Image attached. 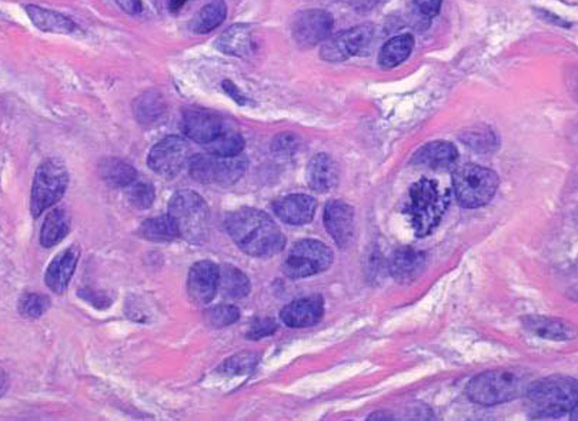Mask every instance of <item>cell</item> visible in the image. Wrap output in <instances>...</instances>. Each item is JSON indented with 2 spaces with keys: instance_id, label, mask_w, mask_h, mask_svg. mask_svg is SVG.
Instances as JSON below:
<instances>
[{
  "instance_id": "34",
  "label": "cell",
  "mask_w": 578,
  "mask_h": 421,
  "mask_svg": "<svg viewBox=\"0 0 578 421\" xmlns=\"http://www.w3.org/2000/svg\"><path fill=\"white\" fill-rule=\"evenodd\" d=\"M240 312L236 306L220 305L206 312V320L213 327H226L239 320Z\"/></svg>"
},
{
  "instance_id": "24",
  "label": "cell",
  "mask_w": 578,
  "mask_h": 421,
  "mask_svg": "<svg viewBox=\"0 0 578 421\" xmlns=\"http://www.w3.org/2000/svg\"><path fill=\"white\" fill-rule=\"evenodd\" d=\"M27 16L34 22L37 29L44 30L47 34L70 35L76 30V24L70 17L55 12V10L45 9L36 5H26Z\"/></svg>"
},
{
  "instance_id": "39",
  "label": "cell",
  "mask_w": 578,
  "mask_h": 421,
  "mask_svg": "<svg viewBox=\"0 0 578 421\" xmlns=\"http://www.w3.org/2000/svg\"><path fill=\"white\" fill-rule=\"evenodd\" d=\"M277 330V323L273 318H257L250 326L247 337L250 340H259V338L266 337L273 335Z\"/></svg>"
},
{
  "instance_id": "26",
  "label": "cell",
  "mask_w": 578,
  "mask_h": 421,
  "mask_svg": "<svg viewBox=\"0 0 578 421\" xmlns=\"http://www.w3.org/2000/svg\"><path fill=\"white\" fill-rule=\"evenodd\" d=\"M414 47V37L410 34L399 35L385 42L379 54V65L383 69H393L409 59Z\"/></svg>"
},
{
  "instance_id": "17",
  "label": "cell",
  "mask_w": 578,
  "mask_h": 421,
  "mask_svg": "<svg viewBox=\"0 0 578 421\" xmlns=\"http://www.w3.org/2000/svg\"><path fill=\"white\" fill-rule=\"evenodd\" d=\"M273 209L282 222L303 226L312 222L316 215L317 202L309 195H289L274 202Z\"/></svg>"
},
{
  "instance_id": "13",
  "label": "cell",
  "mask_w": 578,
  "mask_h": 421,
  "mask_svg": "<svg viewBox=\"0 0 578 421\" xmlns=\"http://www.w3.org/2000/svg\"><path fill=\"white\" fill-rule=\"evenodd\" d=\"M182 127L189 139L206 146L224 132L226 123L220 115L212 110L192 107L184 113Z\"/></svg>"
},
{
  "instance_id": "29",
  "label": "cell",
  "mask_w": 578,
  "mask_h": 421,
  "mask_svg": "<svg viewBox=\"0 0 578 421\" xmlns=\"http://www.w3.org/2000/svg\"><path fill=\"white\" fill-rule=\"evenodd\" d=\"M220 293L229 299H243L250 292V282L247 276L232 265H223L219 269Z\"/></svg>"
},
{
  "instance_id": "20",
  "label": "cell",
  "mask_w": 578,
  "mask_h": 421,
  "mask_svg": "<svg viewBox=\"0 0 578 421\" xmlns=\"http://www.w3.org/2000/svg\"><path fill=\"white\" fill-rule=\"evenodd\" d=\"M307 182L314 192L326 193L339 183V166L326 153L313 157L307 166Z\"/></svg>"
},
{
  "instance_id": "11",
  "label": "cell",
  "mask_w": 578,
  "mask_h": 421,
  "mask_svg": "<svg viewBox=\"0 0 578 421\" xmlns=\"http://www.w3.org/2000/svg\"><path fill=\"white\" fill-rule=\"evenodd\" d=\"M189 143L184 137L167 136L150 150L147 165L159 176L172 179L184 169L189 160Z\"/></svg>"
},
{
  "instance_id": "7",
  "label": "cell",
  "mask_w": 578,
  "mask_h": 421,
  "mask_svg": "<svg viewBox=\"0 0 578 421\" xmlns=\"http://www.w3.org/2000/svg\"><path fill=\"white\" fill-rule=\"evenodd\" d=\"M69 185V173L64 162L49 159L40 165L35 175L30 209L35 217L62 199Z\"/></svg>"
},
{
  "instance_id": "43",
  "label": "cell",
  "mask_w": 578,
  "mask_h": 421,
  "mask_svg": "<svg viewBox=\"0 0 578 421\" xmlns=\"http://www.w3.org/2000/svg\"><path fill=\"white\" fill-rule=\"evenodd\" d=\"M187 2H190V0H170V4H169L170 12H172V14L176 15L177 12H180V10H182V7H184V5L187 4Z\"/></svg>"
},
{
  "instance_id": "3",
  "label": "cell",
  "mask_w": 578,
  "mask_h": 421,
  "mask_svg": "<svg viewBox=\"0 0 578 421\" xmlns=\"http://www.w3.org/2000/svg\"><path fill=\"white\" fill-rule=\"evenodd\" d=\"M524 396L534 418H557L577 410V382L572 377L554 376L532 382Z\"/></svg>"
},
{
  "instance_id": "40",
  "label": "cell",
  "mask_w": 578,
  "mask_h": 421,
  "mask_svg": "<svg viewBox=\"0 0 578 421\" xmlns=\"http://www.w3.org/2000/svg\"><path fill=\"white\" fill-rule=\"evenodd\" d=\"M417 14L425 20L430 22L433 17L437 16L442 9L443 0H413Z\"/></svg>"
},
{
  "instance_id": "14",
  "label": "cell",
  "mask_w": 578,
  "mask_h": 421,
  "mask_svg": "<svg viewBox=\"0 0 578 421\" xmlns=\"http://www.w3.org/2000/svg\"><path fill=\"white\" fill-rule=\"evenodd\" d=\"M219 287V267L210 260L194 263L187 277V293L193 302L207 305L214 299Z\"/></svg>"
},
{
  "instance_id": "16",
  "label": "cell",
  "mask_w": 578,
  "mask_h": 421,
  "mask_svg": "<svg viewBox=\"0 0 578 421\" xmlns=\"http://www.w3.org/2000/svg\"><path fill=\"white\" fill-rule=\"evenodd\" d=\"M324 315V302L320 296L303 297L284 306L280 318L292 328L310 327L317 325Z\"/></svg>"
},
{
  "instance_id": "27",
  "label": "cell",
  "mask_w": 578,
  "mask_h": 421,
  "mask_svg": "<svg viewBox=\"0 0 578 421\" xmlns=\"http://www.w3.org/2000/svg\"><path fill=\"white\" fill-rule=\"evenodd\" d=\"M523 325L532 332L533 335L540 337L552 338V340H567L574 336L573 328L563 320L555 318L542 317V316H527L523 318Z\"/></svg>"
},
{
  "instance_id": "5",
  "label": "cell",
  "mask_w": 578,
  "mask_h": 421,
  "mask_svg": "<svg viewBox=\"0 0 578 421\" xmlns=\"http://www.w3.org/2000/svg\"><path fill=\"white\" fill-rule=\"evenodd\" d=\"M447 209V200L440 192L434 180L422 179L410 189V203L407 206L412 217L415 236L425 237L432 235L442 222Z\"/></svg>"
},
{
  "instance_id": "4",
  "label": "cell",
  "mask_w": 578,
  "mask_h": 421,
  "mask_svg": "<svg viewBox=\"0 0 578 421\" xmlns=\"http://www.w3.org/2000/svg\"><path fill=\"white\" fill-rule=\"evenodd\" d=\"M176 225L179 237L193 245H202L209 236L210 213L199 193L180 190L169 202V213Z\"/></svg>"
},
{
  "instance_id": "6",
  "label": "cell",
  "mask_w": 578,
  "mask_h": 421,
  "mask_svg": "<svg viewBox=\"0 0 578 421\" xmlns=\"http://www.w3.org/2000/svg\"><path fill=\"white\" fill-rule=\"evenodd\" d=\"M499 187L494 170L477 165H464L453 173V189L465 209H477L490 203Z\"/></svg>"
},
{
  "instance_id": "23",
  "label": "cell",
  "mask_w": 578,
  "mask_h": 421,
  "mask_svg": "<svg viewBox=\"0 0 578 421\" xmlns=\"http://www.w3.org/2000/svg\"><path fill=\"white\" fill-rule=\"evenodd\" d=\"M424 266V253L413 247H402L390 260V272L397 282L410 283L422 275Z\"/></svg>"
},
{
  "instance_id": "18",
  "label": "cell",
  "mask_w": 578,
  "mask_h": 421,
  "mask_svg": "<svg viewBox=\"0 0 578 421\" xmlns=\"http://www.w3.org/2000/svg\"><path fill=\"white\" fill-rule=\"evenodd\" d=\"M216 47L224 55L234 57H249L256 49V36L252 26L237 24L230 26L216 40Z\"/></svg>"
},
{
  "instance_id": "30",
  "label": "cell",
  "mask_w": 578,
  "mask_h": 421,
  "mask_svg": "<svg viewBox=\"0 0 578 421\" xmlns=\"http://www.w3.org/2000/svg\"><path fill=\"white\" fill-rule=\"evenodd\" d=\"M70 216L65 209H55L47 215L42 230H40V245L44 247H54L69 235Z\"/></svg>"
},
{
  "instance_id": "22",
  "label": "cell",
  "mask_w": 578,
  "mask_h": 421,
  "mask_svg": "<svg viewBox=\"0 0 578 421\" xmlns=\"http://www.w3.org/2000/svg\"><path fill=\"white\" fill-rule=\"evenodd\" d=\"M134 115L139 125L147 129H154L166 119V102L159 92L149 90L135 100Z\"/></svg>"
},
{
  "instance_id": "41",
  "label": "cell",
  "mask_w": 578,
  "mask_h": 421,
  "mask_svg": "<svg viewBox=\"0 0 578 421\" xmlns=\"http://www.w3.org/2000/svg\"><path fill=\"white\" fill-rule=\"evenodd\" d=\"M222 87L223 89H224V92H226V94L229 95L230 97H232L233 100H236L237 104H247V99L246 97H244V95H243L242 92L237 89L236 85L233 84V82H230V80H224V82H223Z\"/></svg>"
},
{
  "instance_id": "12",
  "label": "cell",
  "mask_w": 578,
  "mask_h": 421,
  "mask_svg": "<svg viewBox=\"0 0 578 421\" xmlns=\"http://www.w3.org/2000/svg\"><path fill=\"white\" fill-rule=\"evenodd\" d=\"M333 26L334 19L326 10H304L293 20L292 36L299 46H317L330 36Z\"/></svg>"
},
{
  "instance_id": "35",
  "label": "cell",
  "mask_w": 578,
  "mask_h": 421,
  "mask_svg": "<svg viewBox=\"0 0 578 421\" xmlns=\"http://www.w3.org/2000/svg\"><path fill=\"white\" fill-rule=\"evenodd\" d=\"M49 307L50 302L46 296L36 295V293H30V295L25 296L24 299L20 300L19 305L22 316L26 318H32V320L44 316Z\"/></svg>"
},
{
  "instance_id": "44",
  "label": "cell",
  "mask_w": 578,
  "mask_h": 421,
  "mask_svg": "<svg viewBox=\"0 0 578 421\" xmlns=\"http://www.w3.org/2000/svg\"><path fill=\"white\" fill-rule=\"evenodd\" d=\"M7 386H9V382H7L6 375H5L4 370H0V396L6 393Z\"/></svg>"
},
{
  "instance_id": "9",
  "label": "cell",
  "mask_w": 578,
  "mask_h": 421,
  "mask_svg": "<svg viewBox=\"0 0 578 421\" xmlns=\"http://www.w3.org/2000/svg\"><path fill=\"white\" fill-rule=\"evenodd\" d=\"M333 263L332 250L319 240H300L293 246L283 263V272L290 279H306L310 276L326 272Z\"/></svg>"
},
{
  "instance_id": "2",
  "label": "cell",
  "mask_w": 578,
  "mask_h": 421,
  "mask_svg": "<svg viewBox=\"0 0 578 421\" xmlns=\"http://www.w3.org/2000/svg\"><path fill=\"white\" fill-rule=\"evenodd\" d=\"M532 376L520 367H502L475 376L465 392L472 402L482 406H495L512 402L527 392Z\"/></svg>"
},
{
  "instance_id": "19",
  "label": "cell",
  "mask_w": 578,
  "mask_h": 421,
  "mask_svg": "<svg viewBox=\"0 0 578 421\" xmlns=\"http://www.w3.org/2000/svg\"><path fill=\"white\" fill-rule=\"evenodd\" d=\"M80 250L77 246H70L69 249L60 253L50 263L46 272V285L52 292L62 295L69 286L70 279L76 270L79 262Z\"/></svg>"
},
{
  "instance_id": "37",
  "label": "cell",
  "mask_w": 578,
  "mask_h": 421,
  "mask_svg": "<svg viewBox=\"0 0 578 421\" xmlns=\"http://www.w3.org/2000/svg\"><path fill=\"white\" fill-rule=\"evenodd\" d=\"M463 142L469 145L477 152H490L494 149V133L489 129L469 130L465 136H463Z\"/></svg>"
},
{
  "instance_id": "33",
  "label": "cell",
  "mask_w": 578,
  "mask_h": 421,
  "mask_svg": "<svg viewBox=\"0 0 578 421\" xmlns=\"http://www.w3.org/2000/svg\"><path fill=\"white\" fill-rule=\"evenodd\" d=\"M130 16L154 19L160 15L159 0H115Z\"/></svg>"
},
{
  "instance_id": "25",
  "label": "cell",
  "mask_w": 578,
  "mask_h": 421,
  "mask_svg": "<svg viewBox=\"0 0 578 421\" xmlns=\"http://www.w3.org/2000/svg\"><path fill=\"white\" fill-rule=\"evenodd\" d=\"M99 173L107 186L115 187V189L129 187L137 180L136 169L125 160L116 159V157H110L100 163Z\"/></svg>"
},
{
  "instance_id": "32",
  "label": "cell",
  "mask_w": 578,
  "mask_h": 421,
  "mask_svg": "<svg viewBox=\"0 0 578 421\" xmlns=\"http://www.w3.org/2000/svg\"><path fill=\"white\" fill-rule=\"evenodd\" d=\"M207 152L216 156L233 157L239 156L244 149V139L237 130H230L229 127L219 137L206 145Z\"/></svg>"
},
{
  "instance_id": "38",
  "label": "cell",
  "mask_w": 578,
  "mask_h": 421,
  "mask_svg": "<svg viewBox=\"0 0 578 421\" xmlns=\"http://www.w3.org/2000/svg\"><path fill=\"white\" fill-rule=\"evenodd\" d=\"M257 362V356L253 353H243V355L234 356L229 358L224 365L222 366V372L227 375H243L254 368Z\"/></svg>"
},
{
  "instance_id": "1",
  "label": "cell",
  "mask_w": 578,
  "mask_h": 421,
  "mask_svg": "<svg viewBox=\"0 0 578 421\" xmlns=\"http://www.w3.org/2000/svg\"><path fill=\"white\" fill-rule=\"evenodd\" d=\"M226 229L237 247L253 257H272L286 246L279 226L262 210L243 207L230 213Z\"/></svg>"
},
{
  "instance_id": "36",
  "label": "cell",
  "mask_w": 578,
  "mask_h": 421,
  "mask_svg": "<svg viewBox=\"0 0 578 421\" xmlns=\"http://www.w3.org/2000/svg\"><path fill=\"white\" fill-rule=\"evenodd\" d=\"M129 200L137 209H147L154 202V187L147 182L132 183L129 186Z\"/></svg>"
},
{
  "instance_id": "8",
  "label": "cell",
  "mask_w": 578,
  "mask_h": 421,
  "mask_svg": "<svg viewBox=\"0 0 578 421\" xmlns=\"http://www.w3.org/2000/svg\"><path fill=\"white\" fill-rule=\"evenodd\" d=\"M247 169L244 157L216 156V155H197L190 160V176L202 185L232 186L242 179Z\"/></svg>"
},
{
  "instance_id": "31",
  "label": "cell",
  "mask_w": 578,
  "mask_h": 421,
  "mask_svg": "<svg viewBox=\"0 0 578 421\" xmlns=\"http://www.w3.org/2000/svg\"><path fill=\"white\" fill-rule=\"evenodd\" d=\"M140 236L150 242H174L179 237L176 225L169 215L156 216L140 226Z\"/></svg>"
},
{
  "instance_id": "21",
  "label": "cell",
  "mask_w": 578,
  "mask_h": 421,
  "mask_svg": "<svg viewBox=\"0 0 578 421\" xmlns=\"http://www.w3.org/2000/svg\"><path fill=\"white\" fill-rule=\"evenodd\" d=\"M459 159V150L450 142L427 143L420 147L413 156V165L417 166L430 167V169H445L454 165Z\"/></svg>"
},
{
  "instance_id": "28",
  "label": "cell",
  "mask_w": 578,
  "mask_h": 421,
  "mask_svg": "<svg viewBox=\"0 0 578 421\" xmlns=\"http://www.w3.org/2000/svg\"><path fill=\"white\" fill-rule=\"evenodd\" d=\"M227 16L224 0H212L197 12L190 22V29L197 35H206L219 27Z\"/></svg>"
},
{
  "instance_id": "42",
  "label": "cell",
  "mask_w": 578,
  "mask_h": 421,
  "mask_svg": "<svg viewBox=\"0 0 578 421\" xmlns=\"http://www.w3.org/2000/svg\"><path fill=\"white\" fill-rule=\"evenodd\" d=\"M377 2L379 0H349L353 9L359 10V12H366V10L373 9V7L376 6Z\"/></svg>"
},
{
  "instance_id": "15",
  "label": "cell",
  "mask_w": 578,
  "mask_h": 421,
  "mask_svg": "<svg viewBox=\"0 0 578 421\" xmlns=\"http://www.w3.org/2000/svg\"><path fill=\"white\" fill-rule=\"evenodd\" d=\"M324 226L339 247H347L354 236V212L347 203L330 200L324 207Z\"/></svg>"
},
{
  "instance_id": "10",
  "label": "cell",
  "mask_w": 578,
  "mask_h": 421,
  "mask_svg": "<svg viewBox=\"0 0 578 421\" xmlns=\"http://www.w3.org/2000/svg\"><path fill=\"white\" fill-rule=\"evenodd\" d=\"M373 37H374V27L370 24L343 30L323 42L320 57L332 64L344 62L352 56L362 54L363 50H366L372 45Z\"/></svg>"
}]
</instances>
